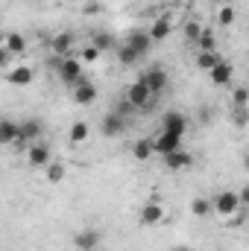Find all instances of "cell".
<instances>
[{"label":"cell","instance_id":"2e32d148","mask_svg":"<svg viewBox=\"0 0 249 251\" xmlns=\"http://www.w3.org/2000/svg\"><path fill=\"white\" fill-rule=\"evenodd\" d=\"M100 231H94V228H85V231H79L76 237H73V246L76 251H97L100 249Z\"/></svg>","mask_w":249,"mask_h":251},{"label":"cell","instance_id":"4fadbf2b","mask_svg":"<svg viewBox=\"0 0 249 251\" xmlns=\"http://www.w3.org/2000/svg\"><path fill=\"white\" fill-rule=\"evenodd\" d=\"M126 126H129L126 117L115 114V111H109V114H103V126H100V131H103L106 137H121V134L126 131Z\"/></svg>","mask_w":249,"mask_h":251},{"label":"cell","instance_id":"f546056e","mask_svg":"<svg viewBox=\"0 0 249 251\" xmlns=\"http://www.w3.org/2000/svg\"><path fill=\"white\" fill-rule=\"evenodd\" d=\"M100 56H103V53H100L94 44H85V47H82V53H79L76 59H79V62H85V64H94L97 59H100Z\"/></svg>","mask_w":249,"mask_h":251},{"label":"cell","instance_id":"9a60e30c","mask_svg":"<svg viewBox=\"0 0 249 251\" xmlns=\"http://www.w3.org/2000/svg\"><path fill=\"white\" fill-rule=\"evenodd\" d=\"M73 44H76V38H73V32H56L53 38H50V50H53V56H73Z\"/></svg>","mask_w":249,"mask_h":251},{"label":"cell","instance_id":"d4e9b609","mask_svg":"<svg viewBox=\"0 0 249 251\" xmlns=\"http://www.w3.org/2000/svg\"><path fill=\"white\" fill-rule=\"evenodd\" d=\"M193 44L199 47V53H211V50H217V38H214L211 29H202V35H199Z\"/></svg>","mask_w":249,"mask_h":251},{"label":"cell","instance_id":"836d02e7","mask_svg":"<svg viewBox=\"0 0 249 251\" xmlns=\"http://www.w3.org/2000/svg\"><path fill=\"white\" fill-rule=\"evenodd\" d=\"M247 123H249V114H247V108H235V126H238V128H244Z\"/></svg>","mask_w":249,"mask_h":251},{"label":"cell","instance_id":"8992f818","mask_svg":"<svg viewBox=\"0 0 249 251\" xmlns=\"http://www.w3.org/2000/svg\"><path fill=\"white\" fill-rule=\"evenodd\" d=\"M50 161H53V149L44 140H35L27 146V164L30 167H47Z\"/></svg>","mask_w":249,"mask_h":251},{"label":"cell","instance_id":"ba28073f","mask_svg":"<svg viewBox=\"0 0 249 251\" xmlns=\"http://www.w3.org/2000/svg\"><path fill=\"white\" fill-rule=\"evenodd\" d=\"M161 131H167V134H176V137H185L187 131V117L182 111H167L164 117H161Z\"/></svg>","mask_w":249,"mask_h":251},{"label":"cell","instance_id":"7a4b0ae2","mask_svg":"<svg viewBox=\"0 0 249 251\" xmlns=\"http://www.w3.org/2000/svg\"><path fill=\"white\" fill-rule=\"evenodd\" d=\"M138 82H144L147 85V91L158 100L164 91H167V85H170V76H167V70L164 67H158V64H153V67H147L141 76H138Z\"/></svg>","mask_w":249,"mask_h":251},{"label":"cell","instance_id":"74e56055","mask_svg":"<svg viewBox=\"0 0 249 251\" xmlns=\"http://www.w3.org/2000/svg\"><path fill=\"white\" fill-rule=\"evenodd\" d=\"M3 35H6V32H0V47H3Z\"/></svg>","mask_w":249,"mask_h":251},{"label":"cell","instance_id":"484cf974","mask_svg":"<svg viewBox=\"0 0 249 251\" xmlns=\"http://www.w3.org/2000/svg\"><path fill=\"white\" fill-rule=\"evenodd\" d=\"M190 213H193L196 219H205V216L211 213V201H208L205 196H196V199L190 201Z\"/></svg>","mask_w":249,"mask_h":251},{"label":"cell","instance_id":"d6986e66","mask_svg":"<svg viewBox=\"0 0 249 251\" xmlns=\"http://www.w3.org/2000/svg\"><path fill=\"white\" fill-rule=\"evenodd\" d=\"M21 126V137L27 140V143H35V140H41V134H44V123L41 120H24Z\"/></svg>","mask_w":249,"mask_h":251},{"label":"cell","instance_id":"5b68a950","mask_svg":"<svg viewBox=\"0 0 249 251\" xmlns=\"http://www.w3.org/2000/svg\"><path fill=\"white\" fill-rule=\"evenodd\" d=\"M70 94H73V102H76V105H94V102H97V97H100L97 85H94L91 79H85V76L73 85V91H70Z\"/></svg>","mask_w":249,"mask_h":251},{"label":"cell","instance_id":"f35d334b","mask_svg":"<svg viewBox=\"0 0 249 251\" xmlns=\"http://www.w3.org/2000/svg\"><path fill=\"white\" fill-rule=\"evenodd\" d=\"M173 251H190V249H173Z\"/></svg>","mask_w":249,"mask_h":251},{"label":"cell","instance_id":"83f0119b","mask_svg":"<svg viewBox=\"0 0 249 251\" xmlns=\"http://www.w3.org/2000/svg\"><path fill=\"white\" fill-rule=\"evenodd\" d=\"M100 53H106V50H112L115 47V38L109 35V32H94V41H91Z\"/></svg>","mask_w":249,"mask_h":251},{"label":"cell","instance_id":"ac0fdd59","mask_svg":"<svg viewBox=\"0 0 249 251\" xmlns=\"http://www.w3.org/2000/svg\"><path fill=\"white\" fill-rule=\"evenodd\" d=\"M164 219V207L158 199H150L144 207H141V225H158Z\"/></svg>","mask_w":249,"mask_h":251},{"label":"cell","instance_id":"4dcf8cb0","mask_svg":"<svg viewBox=\"0 0 249 251\" xmlns=\"http://www.w3.org/2000/svg\"><path fill=\"white\" fill-rule=\"evenodd\" d=\"M202 29H205V26H202L199 21H187L185 24V38L187 41H196V38L202 35Z\"/></svg>","mask_w":249,"mask_h":251},{"label":"cell","instance_id":"d6a6232c","mask_svg":"<svg viewBox=\"0 0 249 251\" xmlns=\"http://www.w3.org/2000/svg\"><path fill=\"white\" fill-rule=\"evenodd\" d=\"M115 114H121V117H126V120H129V114H135V108H132V105L126 102V97H124V100L118 102V108H115Z\"/></svg>","mask_w":249,"mask_h":251},{"label":"cell","instance_id":"e575fe53","mask_svg":"<svg viewBox=\"0 0 249 251\" xmlns=\"http://www.w3.org/2000/svg\"><path fill=\"white\" fill-rule=\"evenodd\" d=\"M9 64H12V56H9V53L0 47V67H9Z\"/></svg>","mask_w":249,"mask_h":251},{"label":"cell","instance_id":"d590c367","mask_svg":"<svg viewBox=\"0 0 249 251\" xmlns=\"http://www.w3.org/2000/svg\"><path fill=\"white\" fill-rule=\"evenodd\" d=\"M85 12H88V15H97V12H100V3H88Z\"/></svg>","mask_w":249,"mask_h":251},{"label":"cell","instance_id":"cb8c5ba5","mask_svg":"<svg viewBox=\"0 0 249 251\" xmlns=\"http://www.w3.org/2000/svg\"><path fill=\"white\" fill-rule=\"evenodd\" d=\"M44 170H47V181H50V184H59V181L64 178V173H67L64 161H50Z\"/></svg>","mask_w":249,"mask_h":251},{"label":"cell","instance_id":"277c9868","mask_svg":"<svg viewBox=\"0 0 249 251\" xmlns=\"http://www.w3.org/2000/svg\"><path fill=\"white\" fill-rule=\"evenodd\" d=\"M238 210H241V201H238V193H232V190L217 193L214 201H211V213H217V216H223V219L235 216Z\"/></svg>","mask_w":249,"mask_h":251},{"label":"cell","instance_id":"1f68e13d","mask_svg":"<svg viewBox=\"0 0 249 251\" xmlns=\"http://www.w3.org/2000/svg\"><path fill=\"white\" fill-rule=\"evenodd\" d=\"M232 102H235V108H247V105H249V91L244 88V85H241V88H235Z\"/></svg>","mask_w":249,"mask_h":251},{"label":"cell","instance_id":"30bf717a","mask_svg":"<svg viewBox=\"0 0 249 251\" xmlns=\"http://www.w3.org/2000/svg\"><path fill=\"white\" fill-rule=\"evenodd\" d=\"M176 149H182V137L167 134V131H161L158 137H153V152H156L158 158H164V155H170V152H176Z\"/></svg>","mask_w":249,"mask_h":251},{"label":"cell","instance_id":"8fae6325","mask_svg":"<svg viewBox=\"0 0 249 251\" xmlns=\"http://www.w3.org/2000/svg\"><path fill=\"white\" fill-rule=\"evenodd\" d=\"M161 164H164L170 173H182V170H187V167H193V155H190L187 149H176V152L164 155Z\"/></svg>","mask_w":249,"mask_h":251},{"label":"cell","instance_id":"4316f807","mask_svg":"<svg viewBox=\"0 0 249 251\" xmlns=\"http://www.w3.org/2000/svg\"><path fill=\"white\" fill-rule=\"evenodd\" d=\"M235 18H238V12H235V6H232V3L220 6V12H217V24H220V26H232V24H235Z\"/></svg>","mask_w":249,"mask_h":251},{"label":"cell","instance_id":"f1b7e54d","mask_svg":"<svg viewBox=\"0 0 249 251\" xmlns=\"http://www.w3.org/2000/svg\"><path fill=\"white\" fill-rule=\"evenodd\" d=\"M138 59H141V56H138V53H135L132 47H126V44H121V47H118V62L124 64V67H129V64H135Z\"/></svg>","mask_w":249,"mask_h":251},{"label":"cell","instance_id":"ab89813d","mask_svg":"<svg viewBox=\"0 0 249 251\" xmlns=\"http://www.w3.org/2000/svg\"><path fill=\"white\" fill-rule=\"evenodd\" d=\"M211 3H223V0H211Z\"/></svg>","mask_w":249,"mask_h":251},{"label":"cell","instance_id":"6da1fadb","mask_svg":"<svg viewBox=\"0 0 249 251\" xmlns=\"http://www.w3.org/2000/svg\"><path fill=\"white\" fill-rule=\"evenodd\" d=\"M53 67H56V76L62 79L64 85H70V88H73V85H76V82L85 76L82 62H79L76 56H62V59L56 56V59H53Z\"/></svg>","mask_w":249,"mask_h":251},{"label":"cell","instance_id":"8d00e7d4","mask_svg":"<svg viewBox=\"0 0 249 251\" xmlns=\"http://www.w3.org/2000/svg\"><path fill=\"white\" fill-rule=\"evenodd\" d=\"M170 6H185V3H190V0H167Z\"/></svg>","mask_w":249,"mask_h":251},{"label":"cell","instance_id":"44dd1931","mask_svg":"<svg viewBox=\"0 0 249 251\" xmlns=\"http://www.w3.org/2000/svg\"><path fill=\"white\" fill-rule=\"evenodd\" d=\"M132 158H135V161H150V158H156V152H153V137H141V140H135V146H132Z\"/></svg>","mask_w":249,"mask_h":251},{"label":"cell","instance_id":"7402d4cb","mask_svg":"<svg viewBox=\"0 0 249 251\" xmlns=\"http://www.w3.org/2000/svg\"><path fill=\"white\" fill-rule=\"evenodd\" d=\"M88 134H91V126L85 123V120H76V123H70V131H67L70 143H85V140H88Z\"/></svg>","mask_w":249,"mask_h":251},{"label":"cell","instance_id":"e0dca14e","mask_svg":"<svg viewBox=\"0 0 249 251\" xmlns=\"http://www.w3.org/2000/svg\"><path fill=\"white\" fill-rule=\"evenodd\" d=\"M3 50L15 59V56H24L27 53V35L24 32H6L3 35Z\"/></svg>","mask_w":249,"mask_h":251},{"label":"cell","instance_id":"52a82bcc","mask_svg":"<svg viewBox=\"0 0 249 251\" xmlns=\"http://www.w3.org/2000/svg\"><path fill=\"white\" fill-rule=\"evenodd\" d=\"M126 47H132L141 59L153 50V38L147 35V29H129V35H126V41H124Z\"/></svg>","mask_w":249,"mask_h":251},{"label":"cell","instance_id":"9c48e42d","mask_svg":"<svg viewBox=\"0 0 249 251\" xmlns=\"http://www.w3.org/2000/svg\"><path fill=\"white\" fill-rule=\"evenodd\" d=\"M32 79H35V70L30 64H15L6 73V82L15 85V88H27V85H32Z\"/></svg>","mask_w":249,"mask_h":251},{"label":"cell","instance_id":"ffe728a7","mask_svg":"<svg viewBox=\"0 0 249 251\" xmlns=\"http://www.w3.org/2000/svg\"><path fill=\"white\" fill-rule=\"evenodd\" d=\"M21 137V126L15 120H0V146H12Z\"/></svg>","mask_w":249,"mask_h":251},{"label":"cell","instance_id":"5bb4252c","mask_svg":"<svg viewBox=\"0 0 249 251\" xmlns=\"http://www.w3.org/2000/svg\"><path fill=\"white\" fill-rule=\"evenodd\" d=\"M208 76H211V85L226 88V85H232V79H235V64L223 59L217 67H211V70H208Z\"/></svg>","mask_w":249,"mask_h":251},{"label":"cell","instance_id":"7c38bea8","mask_svg":"<svg viewBox=\"0 0 249 251\" xmlns=\"http://www.w3.org/2000/svg\"><path fill=\"white\" fill-rule=\"evenodd\" d=\"M170 32H173V21H170L167 15L153 18V24H150V29H147V35L153 38V44H156V41H167Z\"/></svg>","mask_w":249,"mask_h":251},{"label":"cell","instance_id":"3957f363","mask_svg":"<svg viewBox=\"0 0 249 251\" xmlns=\"http://www.w3.org/2000/svg\"><path fill=\"white\" fill-rule=\"evenodd\" d=\"M126 102H129L135 111H150V108H153V102H156V97L147 91V85H144V82H132V85L126 88Z\"/></svg>","mask_w":249,"mask_h":251},{"label":"cell","instance_id":"603a6c76","mask_svg":"<svg viewBox=\"0 0 249 251\" xmlns=\"http://www.w3.org/2000/svg\"><path fill=\"white\" fill-rule=\"evenodd\" d=\"M223 62V56H220V50H211V53H196V67L199 70H211V67H217V64Z\"/></svg>","mask_w":249,"mask_h":251}]
</instances>
